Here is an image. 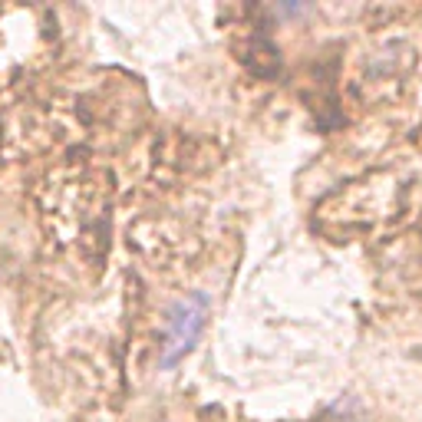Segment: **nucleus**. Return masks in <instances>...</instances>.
Instances as JSON below:
<instances>
[{
	"label": "nucleus",
	"instance_id": "f257e3e1",
	"mask_svg": "<svg viewBox=\"0 0 422 422\" xmlns=\"http://www.w3.org/2000/svg\"><path fill=\"white\" fill-rule=\"evenodd\" d=\"M208 317H211V297L205 291L185 294L182 301H175L169 307L162 336H159V353H155L159 369H175L198 347V340L208 327Z\"/></svg>",
	"mask_w": 422,
	"mask_h": 422
}]
</instances>
